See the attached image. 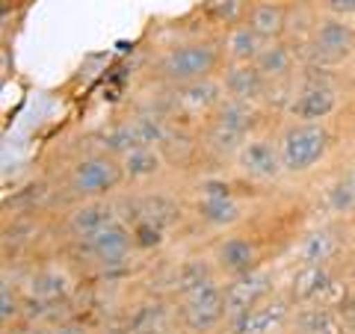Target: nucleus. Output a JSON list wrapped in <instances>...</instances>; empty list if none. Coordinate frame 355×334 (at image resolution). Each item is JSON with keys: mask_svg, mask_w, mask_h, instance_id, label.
Instances as JSON below:
<instances>
[{"mask_svg": "<svg viewBox=\"0 0 355 334\" xmlns=\"http://www.w3.org/2000/svg\"><path fill=\"white\" fill-rule=\"evenodd\" d=\"M121 181H125L121 160L107 151L86 154L71 166L69 175V186L77 198H107L113 189H119Z\"/></svg>", "mask_w": 355, "mask_h": 334, "instance_id": "nucleus-5", "label": "nucleus"}, {"mask_svg": "<svg viewBox=\"0 0 355 334\" xmlns=\"http://www.w3.org/2000/svg\"><path fill=\"white\" fill-rule=\"evenodd\" d=\"M335 137L326 121H291L279 137L284 175H308L329 157Z\"/></svg>", "mask_w": 355, "mask_h": 334, "instance_id": "nucleus-3", "label": "nucleus"}, {"mask_svg": "<svg viewBox=\"0 0 355 334\" xmlns=\"http://www.w3.org/2000/svg\"><path fill=\"white\" fill-rule=\"evenodd\" d=\"M69 278H65L60 270H42L33 275L30 281V296L44 299V302H60V299L69 296Z\"/></svg>", "mask_w": 355, "mask_h": 334, "instance_id": "nucleus-27", "label": "nucleus"}, {"mask_svg": "<svg viewBox=\"0 0 355 334\" xmlns=\"http://www.w3.org/2000/svg\"><path fill=\"white\" fill-rule=\"evenodd\" d=\"M196 216L210 228H231L243 219V207L234 195L225 198H198L196 202Z\"/></svg>", "mask_w": 355, "mask_h": 334, "instance_id": "nucleus-22", "label": "nucleus"}, {"mask_svg": "<svg viewBox=\"0 0 355 334\" xmlns=\"http://www.w3.org/2000/svg\"><path fill=\"white\" fill-rule=\"evenodd\" d=\"M338 107H340V89L331 69L305 62L284 113L293 121H326L338 113Z\"/></svg>", "mask_w": 355, "mask_h": 334, "instance_id": "nucleus-2", "label": "nucleus"}, {"mask_svg": "<svg viewBox=\"0 0 355 334\" xmlns=\"http://www.w3.org/2000/svg\"><path fill=\"white\" fill-rule=\"evenodd\" d=\"M21 310V302L15 296V287L3 281V287H0V319H3V326H9V319H15Z\"/></svg>", "mask_w": 355, "mask_h": 334, "instance_id": "nucleus-29", "label": "nucleus"}, {"mask_svg": "<svg viewBox=\"0 0 355 334\" xmlns=\"http://www.w3.org/2000/svg\"><path fill=\"white\" fill-rule=\"evenodd\" d=\"M323 207L329 216H349L355 213V166L338 175L331 186L323 193Z\"/></svg>", "mask_w": 355, "mask_h": 334, "instance_id": "nucleus-24", "label": "nucleus"}, {"mask_svg": "<svg viewBox=\"0 0 355 334\" xmlns=\"http://www.w3.org/2000/svg\"><path fill=\"white\" fill-rule=\"evenodd\" d=\"M225 89H222L219 77H205V80H193V83H181L172 86V107L175 113L184 116H214V109L222 104Z\"/></svg>", "mask_w": 355, "mask_h": 334, "instance_id": "nucleus-12", "label": "nucleus"}, {"mask_svg": "<svg viewBox=\"0 0 355 334\" xmlns=\"http://www.w3.org/2000/svg\"><path fill=\"white\" fill-rule=\"evenodd\" d=\"M74 249L80 252L83 261L110 270V266L125 263L130 258V252L137 249V243H133V228L128 222L113 219L110 225L86 234V237H74Z\"/></svg>", "mask_w": 355, "mask_h": 334, "instance_id": "nucleus-6", "label": "nucleus"}, {"mask_svg": "<svg viewBox=\"0 0 355 334\" xmlns=\"http://www.w3.org/2000/svg\"><path fill=\"white\" fill-rule=\"evenodd\" d=\"M214 278H216V266L214 263H207L202 258H187V261L178 263V270L172 275V290L178 296H184V293H193L196 287L214 281Z\"/></svg>", "mask_w": 355, "mask_h": 334, "instance_id": "nucleus-25", "label": "nucleus"}, {"mask_svg": "<svg viewBox=\"0 0 355 334\" xmlns=\"http://www.w3.org/2000/svg\"><path fill=\"white\" fill-rule=\"evenodd\" d=\"M214 266L219 275L237 278L261 266V249L249 237H225L214 252Z\"/></svg>", "mask_w": 355, "mask_h": 334, "instance_id": "nucleus-13", "label": "nucleus"}, {"mask_svg": "<svg viewBox=\"0 0 355 334\" xmlns=\"http://www.w3.org/2000/svg\"><path fill=\"white\" fill-rule=\"evenodd\" d=\"M133 243H137V249H151V246H160L163 237H166V231L157 228V225H151V222H133Z\"/></svg>", "mask_w": 355, "mask_h": 334, "instance_id": "nucleus-28", "label": "nucleus"}, {"mask_svg": "<svg viewBox=\"0 0 355 334\" xmlns=\"http://www.w3.org/2000/svg\"><path fill=\"white\" fill-rule=\"evenodd\" d=\"M347 246V237L338 225H320L314 231H308L296 246L299 263H331Z\"/></svg>", "mask_w": 355, "mask_h": 334, "instance_id": "nucleus-16", "label": "nucleus"}, {"mask_svg": "<svg viewBox=\"0 0 355 334\" xmlns=\"http://www.w3.org/2000/svg\"><path fill=\"white\" fill-rule=\"evenodd\" d=\"M282 3H293V0H282Z\"/></svg>", "mask_w": 355, "mask_h": 334, "instance_id": "nucleus-36", "label": "nucleus"}, {"mask_svg": "<svg viewBox=\"0 0 355 334\" xmlns=\"http://www.w3.org/2000/svg\"><path fill=\"white\" fill-rule=\"evenodd\" d=\"M293 302L284 296L275 299H263L261 305H254L252 310H246L243 317L231 319V334H275L287 326V319L293 317Z\"/></svg>", "mask_w": 355, "mask_h": 334, "instance_id": "nucleus-11", "label": "nucleus"}, {"mask_svg": "<svg viewBox=\"0 0 355 334\" xmlns=\"http://www.w3.org/2000/svg\"><path fill=\"white\" fill-rule=\"evenodd\" d=\"M272 296V272L270 270H252L246 275L228 278L225 281V322L243 317L254 305Z\"/></svg>", "mask_w": 355, "mask_h": 334, "instance_id": "nucleus-10", "label": "nucleus"}, {"mask_svg": "<svg viewBox=\"0 0 355 334\" xmlns=\"http://www.w3.org/2000/svg\"><path fill=\"white\" fill-rule=\"evenodd\" d=\"M18 3H24V0H3V9H9V6H18Z\"/></svg>", "mask_w": 355, "mask_h": 334, "instance_id": "nucleus-34", "label": "nucleus"}, {"mask_svg": "<svg viewBox=\"0 0 355 334\" xmlns=\"http://www.w3.org/2000/svg\"><path fill=\"white\" fill-rule=\"evenodd\" d=\"M323 12L340 15V18H355V0H326Z\"/></svg>", "mask_w": 355, "mask_h": 334, "instance_id": "nucleus-31", "label": "nucleus"}, {"mask_svg": "<svg viewBox=\"0 0 355 334\" xmlns=\"http://www.w3.org/2000/svg\"><path fill=\"white\" fill-rule=\"evenodd\" d=\"M296 334H299V331H296Z\"/></svg>", "mask_w": 355, "mask_h": 334, "instance_id": "nucleus-37", "label": "nucleus"}, {"mask_svg": "<svg viewBox=\"0 0 355 334\" xmlns=\"http://www.w3.org/2000/svg\"><path fill=\"white\" fill-rule=\"evenodd\" d=\"M293 319H296L299 334H343V328H347L340 308H331V305H323V302L296 305Z\"/></svg>", "mask_w": 355, "mask_h": 334, "instance_id": "nucleus-19", "label": "nucleus"}, {"mask_svg": "<svg viewBox=\"0 0 355 334\" xmlns=\"http://www.w3.org/2000/svg\"><path fill=\"white\" fill-rule=\"evenodd\" d=\"M349 290L340 287V281L331 272V263H299L291 278V302L296 305H314L323 302L331 308H340L347 302Z\"/></svg>", "mask_w": 355, "mask_h": 334, "instance_id": "nucleus-7", "label": "nucleus"}, {"mask_svg": "<svg viewBox=\"0 0 355 334\" xmlns=\"http://www.w3.org/2000/svg\"><path fill=\"white\" fill-rule=\"evenodd\" d=\"M340 314H343V322H347V328L355 334V290L347 296V302L340 305Z\"/></svg>", "mask_w": 355, "mask_h": 334, "instance_id": "nucleus-32", "label": "nucleus"}, {"mask_svg": "<svg viewBox=\"0 0 355 334\" xmlns=\"http://www.w3.org/2000/svg\"><path fill=\"white\" fill-rule=\"evenodd\" d=\"M48 334H86L80 326H57V328H51Z\"/></svg>", "mask_w": 355, "mask_h": 334, "instance_id": "nucleus-33", "label": "nucleus"}, {"mask_svg": "<svg viewBox=\"0 0 355 334\" xmlns=\"http://www.w3.org/2000/svg\"><path fill=\"white\" fill-rule=\"evenodd\" d=\"M258 118H261V109L258 104L252 101H240V98H222V104L214 109L210 121L225 130H234L240 137H252L254 128H258Z\"/></svg>", "mask_w": 355, "mask_h": 334, "instance_id": "nucleus-18", "label": "nucleus"}, {"mask_svg": "<svg viewBox=\"0 0 355 334\" xmlns=\"http://www.w3.org/2000/svg\"><path fill=\"white\" fill-rule=\"evenodd\" d=\"M252 0H202L198 12L205 21H210L214 27H234L240 21H246Z\"/></svg>", "mask_w": 355, "mask_h": 334, "instance_id": "nucleus-26", "label": "nucleus"}, {"mask_svg": "<svg viewBox=\"0 0 355 334\" xmlns=\"http://www.w3.org/2000/svg\"><path fill=\"white\" fill-rule=\"evenodd\" d=\"M299 51L293 42L287 39H279V42H266L258 60H254V65L261 69V74L266 77V80H293L296 77V65H299Z\"/></svg>", "mask_w": 355, "mask_h": 334, "instance_id": "nucleus-17", "label": "nucleus"}, {"mask_svg": "<svg viewBox=\"0 0 355 334\" xmlns=\"http://www.w3.org/2000/svg\"><path fill=\"white\" fill-rule=\"evenodd\" d=\"M121 160V172H125V181L133 184H142V181H151L157 177L166 166V157L160 148H133L130 154H125Z\"/></svg>", "mask_w": 355, "mask_h": 334, "instance_id": "nucleus-23", "label": "nucleus"}, {"mask_svg": "<svg viewBox=\"0 0 355 334\" xmlns=\"http://www.w3.org/2000/svg\"><path fill=\"white\" fill-rule=\"evenodd\" d=\"M225 65V53H222V42L216 39H190L181 44H172L163 57L154 62V74L169 86L205 80V77H216Z\"/></svg>", "mask_w": 355, "mask_h": 334, "instance_id": "nucleus-1", "label": "nucleus"}, {"mask_svg": "<svg viewBox=\"0 0 355 334\" xmlns=\"http://www.w3.org/2000/svg\"><path fill=\"white\" fill-rule=\"evenodd\" d=\"M355 57V24L352 18H340L331 12H320L311 30V39L302 48V60L311 65L335 69Z\"/></svg>", "mask_w": 355, "mask_h": 334, "instance_id": "nucleus-4", "label": "nucleus"}, {"mask_svg": "<svg viewBox=\"0 0 355 334\" xmlns=\"http://www.w3.org/2000/svg\"><path fill=\"white\" fill-rule=\"evenodd\" d=\"M263 39L254 33L246 21L228 27L225 36H222V53H225V62H254L258 53L263 48Z\"/></svg>", "mask_w": 355, "mask_h": 334, "instance_id": "nucleus-21", "label": "nucleus"}, {"mask_svg": "<svg viewBox=\"0 0 355 334\" xmlns=\"http://www.w3.org/2000/svg\"><path fill=\"white\" fill-rule=\"evenodd\" d=\"M178 319L187 331H214L225 319V284L214 278V281L196 287L193 293L178 296Z\"/></svg>", "mask_w": 355, "mask_h": 334, "instance_id": "nucleus-8", "label": "nucleus"}, {"mask_svg": "<svg viewBox=\"0 0 355 334\" xmlns=\"http://www.w3.org/2000/svg\"><path fill=\"white\" fill-rule=\"evenodd\" d=\"M234 166L243 177H249L254 184H272L279 175H284L279 139L254 137L252 133V137L243 142V148L234 154Z\"/></svg>", "mask_w": 355, "mask_h": 334, "instance_id": "nucleus-9", "label": "nucleus"}, {"mask_svg": "<svg viewBox=\"0 0 355 334\" xmlns=\"http://www.w3.org/2000/svg\"><path fill=\"white\" fill-rule=\"evenodd\" d=\"M246 24L263 42L287 39V30H291V3H282V0H252L249 12H246Z\"/></svg>", "mask_w": 355, "mask_h": 334, "instance_id": "nucleus-15", "label": "nucleus"}, {"mask_svg": "<svg viewBox=\"0 0 355 334\" xmlns=\"http://www.w3.org/2000/svg\"><path fill=\"white\" fill-rule=\"evenodd\" d=\"M113 219H119V216L110 202H104V198H80V204L69 213V231L74 237H86V234L110 225Z\"/></svg>", "mask_w": 355, "mask_h": 334, "instance_id": "nucleus-20", "label": "nucleus"}, {"mask_svg": "<svg viewBox=\"0 0 355 334\" xmlns=\"http://www.w3.org/2000/svg\"><path fill=\"white\" fill-rule=\"evenodd\" d=\"M225 195H234L225 181H202L198 184V198H225Z\"/></svg>", "mask_w": 355, "mask_h": 334, "instance_id": "nucleus-30", "label": "nucleus"}, {"mask_svg": "<svg viewBox=\"0 0 355 334\" xmlns=\"http://www.w3.org/2000/svg\"><path fill=\"white\" fill-rule=\"evenodd\" d=\"M219 83L225 89V98H240V101L252 104L263 101V92L270 86L254 62H225L219 71Z\"/></svg>", "mask_w": 355, "mask_h": 334, "instance_id": "nucleus-14", "label": "nucleus"}, {"mask_svg": "<svg viewBox=\"0 0 355 334\" xmlns=\"http://www.w3.org/2000/svg\"><path fill=\"white\" fill-rule=\"evenodd\" d=\"M314 3H320V6H323V3H326V0H314Z\"/></svg>", "mask_w": 355, "mask_h": 334, "instance_id": "nucleus-35", "label": "nucleus"}]
</instances>
